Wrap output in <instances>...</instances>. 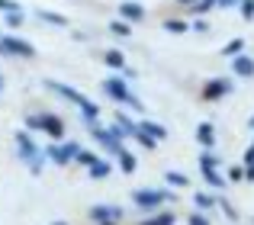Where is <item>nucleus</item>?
I'll return each mask as SVG.
<instances>
[{"instance_id":"nucleus-23","label":"nucleus","mask_w":254,"mask_h":225,"mask_svg":"<svg viewBox=\"0 0 254 225\" xmlns=\"http://www.w3.org/2000/svg\"><path fill=\"white\" fill-rule=\"evenodd\" d=\"M216 3H219V0H196L193 6H187V13H193L196 19H203V13H209V10H212Z\"/></svg>"},{"instance_id":"nucleus-30","label":"nucleus","mask_w":254,"mask_h":225,"mask_svg":"<svg viewBox=\"0 0 254 225\" xmlns=\"http://www.w3.org/2000/svg\"><path fill=\"white\" fill-rule=\"evenodd\" d=\"M135 142H138V145H142V148H148V151H155V148H158V142H155V138H151V135H145V132H142V129H138V135H135Z\"/></svg>"},{"instance_id":"nucleus-12","label":"nucleus","mask_w":254,"mask_h":225,"mask_svg":"<svg viewBox=\"0 0 254 225\" xmlns=\"http://www.w3.org/2000/svg\"><path fill=\"white\" fill-rule=\"evenodd\" d=\"M138 129H142L145 135H151L155 142H164V138H168V129H164L161 122H155V119H148V116L138 119Z\"/></svg>"},{"instance_id":"nucleus-39","label":"nucleus","mask_w":254,"mask_h":225,"mask_svg":"<svg viewBox=\"0 0 254 225\" xmlns=\"http://www.w3.org/2000/svg\"><path fill=\"white\" fill-rule=\"evenodd\" d=\"M245 180L254 183V161H251V164H245Z\"/></svg>"},{"instance_id":"nucleus-26","label":"nucleus","mask_w":254,"mask_h":225,"mask_svg":"<svg viewBox=\"0 0 254 225\" xmlns=\"http://www.w3.org/2000/svg\"><path fill=\"white\" fill-rule=\"evenodd\" d=\"M45 129V112H32L26 116V132H42Z\"/></svg>"},{"instance_id":"nucleus-9","label":"nucleus","mask_w":254,"mask_h":225,"mask_svg":"<svg viewBox=\"0 0 254 225\" xmlns=\"http://www.w3.org/2000/svg\"><path fill=\"white\" fill-rule=\"evenodd\" d=\"M16 155L23 158V161H32V158L42 155V151L36 148V142H32L29 132H16Z\"/></svg>"},{"instance_id":"nucleus-44","label":"nucleus","mask_w":254,"mask_h":225,"mask_svg":"<svg viewBox=\"0 0 254 225\" xmlns=\"http://www.w3.org/2000/svg\"><path fill=\"white\" fill-rule=\"evenodd\" d=\"M52 225H68V222H52Z\"/></svg>"},{"instance_id":"nucleus-40","label":"nucleus","mask_w":254,"mask_h":225,"mask_svg":"<svg viewBox=\"0 0 254 225\" xmlns=\"http://www.w3.org/2000/svg\"><path fill=\"white\" fill-rule=\"evenodd\" d=\"M219 6H242V0H219Z\"/></svg>"},{"instance_id":"nucleus-7","label":"nucleus","mask_w":254,"mask_h":225,"mask_svg":"<svg viewBox=\"0 0 254 225\" xmlns=\"http://www.w3.org/2000/svg\"><path fill=\"white\" fill-rule=\"evenodd\" d=\"M90 219L97 225H119L126 219L123 206H110V203H97V206H90Z\"/></svg>"},{"instance_id":"nucleus-3","label":"nucleus","mask_w":254,"mask_h":225,"mask_svg":"<svg viewBox=\"0 0 254 225\" xmlns=\"http://www.w3.org/2000/svg\"><path fill=\"white\" fill-rule=\"evenodd\" d=\"M81 145L77 142H55V145H45V158L49 161H55L58 168H64V164L77 161V155H81Z\"/></svg>"},{"instance_id":"nucleus-33","label":"nucleus","mask_w":254,"mask_h":225,"mask_svg":"<svg viewBox=\"0 0 254 225\" xmlns=\"http://www.w3.org/2000/svg\"><path fill=\"white\" fill-rule=\"evenodd\" d=\"M242 19H245V23L254 19V0H242Z\"/></svg>"},{"instance_id":"nucleus-36","label":"nucleus","mask_w":254,"mask_h":225,"mask_svg":"<svg viewBox=\"0 0 254 225\" xmlns=\"http://www.w3.org/2000/svg\"><path fill=\"white\" fill-rule=\"evenodd\" d=\"M77 164H87V168H93V164H97V158H93L90 151H81V155H77Z\"/></svg>"},{"instance_id":"nucleus-27","label":"nucleus","mask_w":254,"mask_h":225,"mask_svg":"<svg viewBox=\"0 0 254 225\" xmlns=\"http://www.w3.org/2000/svg\"><path fill=\"white\" fill-rule=\"evenodd\" d=\"M110 32H113V36H123V39H129V36H132V26L126 23V19H113V23H110Z\"/></svg>"},{"instance_id":"nucleus-41","label":"nucleus","mask_w":254,"mask_h":225,"mask_svg":"<svg viewBox=\"0 0 254 225\" xmlns=\"http://www.w3.org/2000/svg\"><path fill=\"white\" fill-rule=\"evenodd\" d=\"M177 3H184V6H193V3H196V0H177Z\"/></svg>"},{"instance_id":"nucleus-38","label":"nucleus","mask_w":254,"mask_h":225,"mask_svg":"<svg viewBox=\"0 0 254 225\" xmlns=\"http://www.w3.org/2000/svg\"><path fill=\"white\" fill-rule=\"evenodd\" d=\"M229 180H245V164L242 168H229Z\"/></svg>"},{"instance_id":"nucleus-1","label":"nucleus","mask_w":254,"mask_h":225,"mask_svg":"<svg viewBox=\"0 0 254 225\" xmlns=\"http://www.w3.org/2000/svg\"><path fill=\"white\" fill-rule=\"evenodd\" d=\"M45 87H49V90H55L58 97H64V100H71V103H74V107L84 112V122H87V125H93V122H97V116H100L97 103H93V100H87V97L81 94V90H74V87H71V84L52 81V77H49V81H45Z\"/></svg>"},{"instance_id":"nucleus-34","label":"nucleus","mask_w":254,"mask_h":225,"mask_svg":"<svg viewBox=\"0 0 254 225\" xmlns=\"http://www.w3.org/2000/svg\"><path fill=\"white\" fill-rule=\"evenodd\" d=\"M0 10H6V13H23V6L13 3V0H0Z\"/></svg>"},{"instance_id":"nucleus-32","label":"nucleus","mask_w":254,"mask_h":225,"mask_svg":"<svg viewBox=\"0 0 254 225\" xmlns=\"http://www.w3.org/2000/svg\"><path fill=\"white\" fill-rule=\"evenodd\" d=\"M23 19H26V13H6V26H10V29H19Z\"/></svg>"},{"instance_id":"nucleus-5","label":"nucleus","mask_w":254,"mask_h":225,"mask_svg":"<svg viewBox=\"0 0 254 225\" xmlns=\"http://www.w3.org/2000/svg\"><path fill=\"white\" fill-rule=\"evenodd\" d=\"M87 129H90V135L93 138H97V142L100 145H103V148L106 151H113V155H119V151H123L126 148V138H123V132H119V129H103V125H100V122H93V125H87Z\"/></svg>"},{"instance_id":"nucleus-16","label":"nucleus","mask_w":254,"mask_h":225,"mask_svg":"<svg viewBox=\"0 0 254 225\" xmlns=\"http://www.w3.org/2000/svg\"><path fill=\"white\" fill-rule=\"evenodd\" d=\"M103 64H106V68H113V71H126V55L119 49H106L103 52Z\"/></svg>"},{"instance_id":"nucleus-10","label":"nucleus","mask_w":254,"mask_h":225,"mask_svg":"<svg viewBox=\"0 0 254 225\" xmlns=\"http://www.w3.org/2000/svg\"><path fill=\"white\" fill-rule=\"evenodd\" d=\"M119 19H126V23H142L145 6L138 3V0H123V3H119Z\"/></svg>"},{"instance_id":"nucleus-28","label":"nucleus","mask_w":254,"mask_h":225,"mask_svg":"<svg viewBox=\"0 0 254 225\" xmlns=\"http://www.w3.org/2000/svg\"><path fill=\"white\" fill-rule=\"evenodd\" d=\"M164 180H168L171 187H190V177L180 174V170H168V174H164Z\"/></svg>"},{"instance_id":"nucleus-20","label":"nucleus","mask_w":254,"mask_h":225,"mask_svg":"<svg viewBox=\"0 0 254 225\" xmlns=\"http://www.w3.org/2000/svg\"><path fill=\"white\" fill-rule=\"evenodd\" d=\"M199 170H203V177H206V183H209V187H212V190H222V187H225V177H222V174H219V170H216V168H199Z\"/></svg>"},{"instance_id":"nucleus-35","label":"nucleus","mask_w":254,"mask_h":225,"mask_svg":"<svg viewBox=\"0 0 254 225\" xmlns=\"http://www.w3.org/2000/svg\"><path fill=\"white\" fill-rule=\"evenodd\" d=\"M187 225H209V219H206V213H193L187 219Z\"/></svg>"},{"instance_id":"nucleus-15","label":"nucleus","mask_w":254,"mask_h":225,"mask_svg":"<svg viewBox=\"0 0 254 225\" xmlns=\"http://www.w3.org/2000/svg\"><path fill=\"white\" fill-rule=\"evenodd\" d=\"M196 142L203 145V148H212V145H216V129H212V122H199L196 125Z\"/></svg>"},{"instance_id":"nucleus-43","label":"nucleus","mask_w":254,"mask_h":225,"mask_svg":"<svg viewBox=\"0 0 254 225\" xmlns=\"http://www.w3.org/2000/svg\"><path fill=\"white\" fill-rule=\"evenodd\" d=\"M248 125H251V132H254V116H251V119H248Z\"/></svg>"},{"instance_id":"nucleus-24","label":"nucleus","mask_w":254,"mask_h":225,"mask_svg":"<svg viewBox=\"0 0 254 225\" xmlns=\"http://www.w3.org/2000/svg\"><path fill=\"white\" fill-rule=\"evenodd\" d=\"M193 206H196L199 213H206V209L216 206V196H212V193H193Z\"/></svg>"},{"instance_id":"nucleus-2","label":"nucleus","mask_w":254,"mask_h":225,"mask_svg":"<svg viewBox=\"0 0 254 225\" xmlns=\"http://www.w3.org/2000/svg\"><path fill=\"white\" fill-rule=\"evenodd\" d=\"M103 90H106V97H113L116 103H123V107H129V110H135V112H142V100H138L135 94L129 90V84H126V77H106L103 81Z\"/></svg>"},{"instance_id":"nucleus-11","label":"nucleus","mask_w":254,"mask_h":225,"mask_svg":"<svg viewBox=\"0 0 254 225\" xmlns=\"http://www.w3.org/2000/svg\"><path fill=\"white\" fill-rule=\"evenodd\" d=\"M45 135L49 138H55V142H62L64 138V122H62V116H55V112H45Z\"/></svg>"},{"instance_id":"nucleus-45","label":"nucleus","mask_w":254,"mask_h":225,"mask_svg":"<svg viewBox=\"0 0 254 225\" xmlns=\"http://www.w3.org/2000/svg\"><path fill=\"white\" fill-rule=\"evenodd\" d=\"M0 90H3V77H0Z\"/></svg>"},{"instance_id":"nucleus-17","label":"nucleus","mask_w":254,"mask_h":225,"mask_svg":"<svg viewBox=\"0 0 254 225\" xmlns=\"http://www.w3.org/2000/svg\"><path fill=\"white\" fill-rule=\"evenodd\" d=\"M87 174H90L93 180H103V177H110V174H113V164H110V161H103V158H97V164H93V168H87Z\"/></svg>"},{"instance_id":"nucleus-13","label":"nucleus","mask_w":254,"mask_h":225,"mask_svg":"<svg viewBox=\"0 0 254 225\" xmlns=\"http://www.w3.org/2000/svg\"><path fill=\"white\" fill-rule=\"evenodd\" d=\"M232 71H235L238 77H254V58H251V55L232 58Z\"/></svg>"},{"instance_id":"nucleus-29","label":"nucleus","mask_w":254,"mask_h":225,"mask_svg":"<svg viewBox=\"0 0 254 225\" xmlns=\"http://www.w3.org/2000/svg\"><path fill=\"white\" fill-rule=\"evenodd\" d=\"M216 206H219V209H222V213H225V219H232V222H235V219H238V213H235V206H232V203H229V200H225V196H216Z\"/></svg>"},{"instance_id":"nucleus-21","label":"nucleus","mask_w":254,"mask_h":225,"mask_svg":"<svg viewBox=\"0 0 254 225\" xmlns=\"http://www.w3.org/2000/svg\"><path fill=\"white\" fill-rule=\"evenodd\" d=\"M116 161H119V168H123V174H135V158H132V151H129V148L119 151Z\"/></svg>"},{"instance_id":"nucleus-14","label":"nucleus","mask_w":254,"mask_h":225,"mask_svg":"<svg viewBox=\"0 0 254 225\" xmlns=\"http://www.w3.org/2000/svg\"><path fill=\"white\" fill-rule=\"evenodd\" d=\"M116 129L123 132V138H135L138 135V122H135V119H129L126 112H116Z\"/></svg>"},{"instance_id":"nucleus-22","label":"nucleus","mask_w":254,"mask_h":225,"mask_svg":"<svg viewBox=\"0 0 254 225\" xmlns=\"http://www.w3.org/2000/svg\"><path fill=\"white\" fill-rule=\"evenodd\" d=\"M164 29L174 32V36H184V32L190 29V23H187V19H177V16H168L164 19Z\"/></svg>"},{"instance_id":"nucleus-18","label":"nucleus","mask_w":254,"mask_h":225,"mask_svg":"<svg viewBox=\"0 0 254 225\" xmlns=\"http://www.w3.org/2000/svg\"><path fill=\"white\" fill-rule=\"evenodd\" d=\"M36 16L42 19V23H52V26H68V16H62V13H55V10H36Z\"/></svg>"},{"instance_id":"nucleus-6","label":"nucleus","mask_w":254,"mask_h":225,"mask_svg":"<svg viewBox=\"0 0 254 225\" xmlns=\"http://www.w3.org/2000/svg\"><path fill=\"white\" fill-rule=\"evenodd\" d=\"M232 90H235V84L229 81V77H209V81L203 84V100L206 103H216V100H222V97H229Z\"/></svg>"},{"instance_id":"nucleus-19","label":"nucleus","mask_w":254,"mask_h":225,"mask_svg":"<svg viewBox=\"0 0 254 225\" xmlns=\"http://www.w3.org/2000/svg\"><path fill=\"white\" fill-rule=\"evenodd\" d=\"M238 55H245V39H232L222 45V58H238Z\"/></svg>"},{"instance_id":"nucleus-31","label":"nucleus","mask_w":254,"mask_h":225,"mask_svg":"<svg viewBox=\"0 0 254 225\" xmlns=\"http://www.w3.org/2000/svg\"><path fill=\"white\" fill-rule=\"evenodd\" d=\"M199 168H219V158L212 155V151H203V155H199Z\"/></svg>"},{"instance_id":"nucleus-25","label":"nucleus","mask_w":254,"mask_h":225,"mask_svg":"<svg viewBox=\"0 0 254 225\" xmlns=\"http://www.w3.org/2000/svg\"><path fill=\"white\" fill-rule=\"evenodd\" d=\"M174 222H177L174 213H158V216H151V219H142L138 225H174Z\"/></svg>"},{"instance_id":"nucleus-4","label":"nucleus","mask_w":254,"mask_h":225,"mask_svg":"<svg viewBox=\"0 0 254 225\" xmlns=\"http://www.w3.org/2000/svg\"><path fill=\"white\" fill-rule=\"evenodd\" d=\"M132 200H135L138 209H158L161 203H177V193H171V190H135L132 193Z\"/></svg>"},{"instance_id":"nucleus-8","label":"nucleus","mask_w":254,"mask_h":225,"mask_svg":"<svg viewBox=\"0 0 254 225\" xmlns=\"http://www.w3.org/2000/svg\"><path fill=\"white\" fill-rule=\"evenodd\" d=\"M3 49L6 55H19V58H36V49H32L26 39H16V36H3Z\"/></svg>"},{"instance_id":"nucleus-37","label":"nucleus","mask_w":254,"mask_h":225,"mask_svg":"<svg viewBox=\"0 0 254 225\" xmlns=\"http://www.w3.org/2000/svg\"><path fill=\"white\" fill-rule=\"evenodd\" d=\"M190 29H193V32H209V23H206V19H193Z\"/></svg>"},{"instance_id":"nucleus-42","label":"nucleus","mask_w":254,"mask_h":225,"mask_svg":"<svg viewBox=\"0 0 254 225\" xmlns=\"http://www.w3.org/2000/svg\"><path fill=\"white\" fill-rule=\"evenodd\" d=\"M0 55H6V49H3V36H0Z\"/></svg>"}]
</instances>
